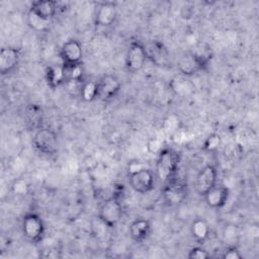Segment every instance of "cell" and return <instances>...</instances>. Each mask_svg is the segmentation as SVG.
Returning <instances> with one entry per match:
<instances>
[{
    "instance_id": "obj_19",
    "label": "cell",
    "mask_w": 259,
    "mask_h": 259,
    "mask_svg": "<svg viewBox=\"0 0 259 259\" xmlns=\"http://www.w3.org/2000/svg\"><path fill=\"white\" fill-rule=\"evenodd\" d=\"M80 97L85 102H91L98 98V86L95 81H86L81 85Z\"/></svg>"
},
{
    "instance_id": "obj_6",
    "label": "cell",
    "mask_w": 259,
    "mask_h": 259,
    "mask_svg": "<svg viewBox=\"0 0 259 259\" xmlns=\"http://www.w3.org/2000/svg\"><path fill=\"white\" fill-rule=\"evenodd\" d=\"M21 229L24 237L32 243H38L44 239L45 224L42 219L35 212H28L23 217Z\"/></svg>"
},
{
    "instance_id": "obj_28",
    "label": "cell",
    "mask_w": 259,
    "mask_h": 259,
    "mask_svg": "<svg viewBox=\"0 0 259 259\" xmlns=\"http://www.w3.org/2000/svg\"><path fill=\"white\" fill-rule=\"evenodd\" d=\"M143 168H145V165L141 161H139V160H132L127 164V175L134 174V173L142 170Z\"/></svg>"
},
{
    "instance_id": "obj_4",
    "label": "cell",
    "mask_w": 259,
    "mask_h": 259,
    "mask_svg": "<svg viewBox=\"0 0 259 259\" xmlns=\"http://www.w3.org/2000/svg\"><path fill=\"white\" fill-rule=\"evenodd\" d=\"M32 144L39 153L47 156L55 155L58 152L57 135L49 127H39L32 138Z\"/></svg>"
},
{
    "instance_id": "obj_16",
    "label": "cell",
    "mask_w": 259,
    "mask_h": 259,
    "mask_svg": "<svg viewBox=\"0 0 259 259\" xmlns=\"http://www.w3.org/2000/svg\"><path fill=\"white\" fill-rule=\"evenodd\" d=\"M151 234V223L146 219H136L130 226V236L137 242H144Z\"/></svg>"
},
{
    "instance_id": "obj_2",
    "label": "cell",
    "mask_w": 259,
    "mask_h": 259,
    "mask_svg": "<svg viewBox=\"0 0 259 259\" xmlns=\"http://www.w3.org/2000/svg\"><path fill=\"white\" fill-rule=\"evenodd\" d=\"M209 61V56L197 52H188L182 55L177 63V69L185 76H192L202 71Z\"/></svg>"
},
{
    "instance_id": "obj_29",
    "label": "cell",
    "mask_w": 259,
    "mask_h": 259,
    "mask_svg": "<svg viewBox=\"0 0 259 259\" xmlns=\"http://www.w3.org/2000/svg\"><path fill=\"white\" fill-rule=\"evenodd\" d=\"M84 165L88 170H94L98 165V162L93 156H87L84 160Z\"/></svg>"
},
{
    "instance_id": "obj_10",
    "label": "cell",
    "mask_w": 259,
    "mask_h": 259,
    "mask_svg": "<svg viewBox=\"0 0 259 259\" xmlns=\"http://www.w3.org/2000/svg\"><path fill=\"white\" fill-rule=\"evenodd\" d=\"M218 181V170L213 165L204 166L196 175L195 178V189L196 192L203 196L208 190L217 185Z\"/></svg>"
},
{
    "instance_id": "obj_3",
    "label": "cell",
    "mask_w": 259,
    "mask_h": 259,
    "mask_svg": "<svg viewBox=\"0 0 259 259\" xmlns=\"http://www.w3.org/2000/svg\"><path fill=\"white\" fill-rule=\"evenodd\" d=\"M122 218V205L116 195L102 202L98 211V219L109 229L117 226Z\"/></svg>"
},
{
    "instance_id": "obj_8",
    "label": "cell",
    "mask_w": 259,
    "mask_h": 259,
    "mask_svg": "<svg viewBox=\"0 0 259 259\" xmlns=\"http://www.w3.org/2000/svg\"><path fill=\"white\" fill-rule=\"evenodd\" d=\"M128 183L133 190L138 193H148L155 185V175L148 169L143 168L142 170L128 175Z\"/></svg>"
},
{
    "instance_id": "obj_17",
    "label": "cell",
    "mask_w": 259,
    "mask_h": 259,
    "mask_svg": "<svg viewBox=\"0 0 259 259\" xmlns=\"http://www.w3.org/2000/svg\"><path fill=\"white\" fill-rule=\"evenodd\" d=\"M46 80L48 86L52 89L60 87L66 83V72L64 65H51L46 70Z\"/></svg>"
},
{
    "instance_id": "obj_25",
    "label": "cell",
    "mask_w": 259,
    "mask_h": 259,
    "mask_svg": "<svg viewBox=\"0 0 259 259\" xmlns=\"http://www.w3.org/2000/svg\"><path fill=\"white\" fill-rule=\"evenodd\" d=\"M187 257L189 259H207L210 257V254L204 248L200 246H195L188 251Z\"/></svg>"
},
{
    "instance_id": "obj_11",
    "label": "cell",
    "mask_w": 259,
    "mask_h": 259,
    "mask_svg": "<svg viewBox=\"0 0 259 259\" xmlns=\"http://www.w3.org/2000/svg\"><path fill=\"white\" fill-rule=\"evenodd\" d=\"M98 86V99L107 101L114 98L120 88L121 84L119 79L114 75H104L102 76L99 81H97Z\"/></svg>"
},
{
    "instance_id": "obj_12",
    "label": "cell",
    "mask_w": 259,
    "mask_h": 259,
    "mask_svg": "<svg viewBox=\"0 0 259 259\" xmlns=\"http://www.w3.org/2000/svg\"><path fill=\"white\" fill-rule=\"evenodd\" d=\"M20 51L14 47H5L0 51V73L8 75L18 66L20 61Z\"/></svg>"
},
{
    "instance_id": "obj_24",
    "label": "cell",
    "mask_w": 259,
    "mask_h": 259,
    "mask_svg": "<svg viewBox=\"0 0 259 259\" xmlns=\"http://www.w3.org/2000/svg\"><path fill=\"white\" fill-rule=\"evenodd\" d=\"M146 148L151 155L158 156L164 147L161 140H159L158 138H150L146 143Z\"/></svg>"
},
{
    "instance_id": "obj_5",
    "label": "cell",
    "mask_w": 259,
    "mask_h": 259,
    "mask_svg": "<svg viewBox=\"0 0 259 259\" xmlns=\"http://www.w3.org/2000/svg\"><path fill=\"white\" fill-rule=\"evenodd\" d=\"M164 184L163 197L169 204H179L187 196V182L177 174Z\"/></svg>"
},
{
    "instance_id": "obj_13",
    "label": "cell",
    "mask_w": 259,
    "mask_h": 259,
    "mask_svg": "<svg viewBox=\"0 0 259 259\" xmlns=\"http://www.w3.org/2000/svg\"><path fill=\"white\" fill-rule=\"evenodd\" d=\"M117 16L116 4L110 1L102 2L98 5L95 12V23L98 26L111 25Z\"/></svg>"
},
{
    "instance_id": "obj_7",
    "label": "cell",
    "mask_w": 259,
    "mask_h": 259,
    "mask_svg": "<svg viewBox=\"0 0 259 259\" xmlns=\"http://www.w3.org/2000/svg\"><path fill=\"white\" fill-rule=\"evenodd\" d=\"M147 59L148 56L145 46L141 41L135 40L131 42L127 49L125 56V68L128 72L136 73L144 67Z\"/></svg>"
},
{
    "instance_id": "obj_26",
    "label": "cell",
    "mask_w": 259,
    "mask_h": 259,
    "mask_svg": "<svg viewBox=\"0 0 259 259\" xmlns=\"http://www.w3.org/2000/svg\"><path fill=\"white\" fill-rule=\"evenodd\" d=\"M222 258H224V259H241L242 255H241L240 251L235 246H231L228 249H226V251L222 255Z\"/></svg>"
},
{
    "instance_id": "obj_14",
    "label": "cell",
    "mask_w": 259,
    "mask_h": 259,
    "mask_svg": "<svg viewBox=\"0 0 259 259\" xmlns=\"http://www.w3.org/2000/svg\"><path fill=\"white\" fill-rule=\"evenodd\" d=\"M230 196V190L224 185H215L204 195V201L210 208H222L226 205Z\"/></svg>"
},
{
    "instance_id": "obj_20",
    "label": "cell",
    "mask_w": 259,
    "mask_h": 259,
    "mask_svg": "<svg viewBox=\"0 0 259 259\" xmlns=\"http://www.w3.org/2000/svg\"><path fill=\"white\" fill-rule=\"evenodd\" d=\"M26 22H27V25L35 31H44L48 29L50 24V20H46L29 10L26 15Z\"/></svg>"
},
{
    "instance_id": "obj_21",
    "label": "cell",
    "mask_w": 259,
    "mask_h": 259,
    "mask_svg": "<svg viewBox=\"0 0 259 259\" xmlns=\"http://www.w3.org/2000/svg\"><path fill=\"white\" fill-rule=\"evenodd\" d=\"M66 72V83L71 82H81L83 81V68L81 64L74 65V66H64Z\"/></svg>"
},
{
    "instance_id": "obj_27",
    "label": "cell",
    "mask_w": 259,
    "mask_h": 259,
    "mask_svg": "<svg viewBox=\"0 0 259 259\" xmlns=\"http://www.w3.org/2000/svg\"><path fill=\"white\" fill-rule=\"evenodd\" d=\"M173 118H174V115H172V116H169V117H167L166 119H165V121H164V128H165V131L166 132H176L177 130H178V127H179V121H178V119H175V120H173Z\"/></svg>"
},
{
    "instance_id": "obj_18",
    "label": "cell",
    "mask_w": 259,
    "mask_h": 259,
    "mask_svg": "<svg viewBox=\"0 0 259 259\" xmlns=\"http://www.w3.org/2000/svg\"><path fill=\"white\" fill-rule=\"evenodd\" d=\"M190 232L195 241L198 243H203L208 239L210 235V228L205 220L198 218L191 223Z\"/></svg>"
},
{
    "instance_id": "obj_22",
    "label": "cell",
    "mask_w": 259,
    "mask_h": 259,
    "mask_svg": "<svg viewBox=\"0 0 259 259\" xmlns=\"http://www.w3.org/2000/svg\"><path fill=\"white\" fill-rule=\"evenodd\" d=\"M11 190L17 196H26L30 191V186L25 179L17 178L12 182Z\"/></svg>"
},
{
    "instance_id": "obj_9",
    "label": "cell",
    "mask_w": 259,
    "mask_h": 259,
    "mask_svg": "<svg viewBox=\"0 0 259 259\" xmlns=\"http://www.w3.org/2000/svg\"><path fill=\"white\" fill-rule=\"evenodd\" d=\"M59 55L64 66H74L81 64L83 49L78 40L69 39L62 45Z\"/></svg>"
},
{
    "instance_id": "obj_1",
    "label": "cell",
    "mask_w": 259,
    "mask_h": 259,
    "mask_svg": "<svg viewBox=\"0 0 259 259\" xmlns=\"http://www.w3.org/2000/svg\"><path fill=\"white\" fill-rule=\"evenodd\" d=\"M179 154L172 148H163L156 163V177L163 183L168 182L178 173Z\"/></svg>"
},
{
    "instance_id": "obj_23",
    "label": "cell",
    "mask_w": 259,
    "mask_h": 259,
    "mask_svg": "<svg viewBox=\"0 0 259 259\" xmlns=\"http://www.w3.org/2000/svg\"><path fill=\"white\" fill-rule=\"evenodd\" d=\"M222 144V139L220 135L213 133L207 136V138L204 140L202 148L206 152H214L217 151Z\"/></svg>"
},
{
    "instance_id": "obj_15",
    "label": "cell",
    "mask_w": 259,
    "mask_h": 259,
    "mask_svg": "<svg viewBox=\"0 0 259 259\" xmlns=\"http://www.w3.org/2000/svg\"><path fill=\"white\" fill-rule=\"evenodd\" d=\"M58 10L59 3L53 0H36L31 2L29 7V11L46 20L53 18L57 14Z\"/></svg>"
}]
</instances>
